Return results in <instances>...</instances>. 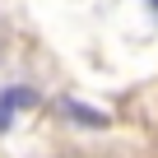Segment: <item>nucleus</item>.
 <instances>
[{
	"label": "nucleus",
	"mask_w": 158,
	"mask_h": 158,
	"mask_svg": "<svg viewBox=\"0 0 158 158\" xmlns=\"http://www.w3.org/2000/svg\"><path fill=\"white\" fill-rule=\"evenodd\" d=\"M33 102H37L33 89H10L5 98H0V107H5V112H14V107H33Z\"/></svg>",
	"instance_id": "obj_2"
},
{
	"label": "nucleus",
	"mask_w": 158,
	"mask_h": 158,
	"mask_svg": "<svg viewBox=\"0 0 158 158\" xmlns=\"http://www.w3.org/2000/svg\"><path fill=\"white\" fill-rule=\"evenodd\" d=\"M60 112H65L70 121H79V126H89V130H102V126H107V116H102L98 107H84V102H74V98H65Z\"/></svg>",
	"instance_id": "obj_1"
},
{
	"label": "nucleus",
	"mask_w": 158,
	"mask_h": 158,
	"mask_svg": "<svg viewBox=\"0 0 158 158\" xmlns=\"http://www.w3.org/2000/svg\"><path fill=\"white\" fill-rule=\"evenodd\" d=\"M153 5H158V0H153Z\"/></svg>",
	"instance_id": "obj_3"
}]
</instances>
